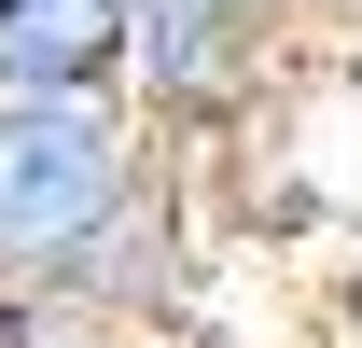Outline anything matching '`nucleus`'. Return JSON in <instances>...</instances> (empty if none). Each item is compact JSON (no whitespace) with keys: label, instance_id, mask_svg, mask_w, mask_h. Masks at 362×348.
Instances as JSON below:
<instances>
[{"label":"nucleus","instance_id":"obj_5","mask_svg":"<svg viewBox=\"0 0 362 348\" xmlns=\"http://www.w3.org/2000/svg\"><path fill=\"white\" fill-rule=\"evenodd\" d=\"M195 14H237V28H265V42H307V0H195Z\"/></svg>","mask_w":362,"mask_h":348},{"label":"nucleus","instance_id":"obj_9","mask_svg":"<svg viewBox=\"0 0 362 348\" xmlns=\"http://www.w3.org/2000/svg\"><path fill=\"white\" fill-rule=\"evenodd\" d=\"M0 14H14V0H0Z\"/></svg>","mask_w":362,"mask_h":348},{"label":"nucleus","instance_id":"obj_7","mask_svg":"<svg viewBox=\"0 0 362 348\" xmlns=\"http://www.w3.org/2000/svg\"><path fill=\"white\" fill-rule=\"evenodd\" d=\"M307 28L320 42H362V0H307Z\"/></svg>","mask_w":362,"mask_h":348},{"label":"nucleus","instance_id":"obj_4","mask_svg":"<svg viewBox=\"0 0 362 348\" xmlns=\"http://www.w3.org/2000/svg\"><path fill=\"white\" fill-rule=\"evenodd\" d=\"M126 28H139V0H14L0 14V112H28V98H126Z\"/></svg>","mask_w":362,"mask_h":348},{"label":"nucleus","instance_id":"obj_2","mask_svg":"<svg viewBox=\"0 0 362 348\" xmlns=\"http://www.w3.org/2000/svg\"><path fill=\"white\" fill-rule=\"evenodd\" d=\"M139 181H153V139H139L126 98H28V112H0V265H14V293L56 279Z\"/></svg>","mask_w":362,"mask_h":348},{"label":"nucleus","instance_id":"obj_1","mask_svg":"<svg viewBox=\"0 0 362 348\" xmlns=\"http://www.w3.org/2000/svg\"><path fill=\"white\" fill-rule=\"evenodd\" d=\"M195 293H209V209H195V168H168V153L56 279H28L56 348H168L195 320Z\"/></svg>","mask_w":362,"mask_h":348},{"label":"nucleus","instance_id":"obj_3","mask_svg":"<svg viewBox=\"0 0 362 348\" xmlns=\"http://www.w3.org/2000/svg\"><path fill=\"white\" fill-rule=\"evenodd\" d=\"M279 70H293V42L195 14V0H139V28H126V112L168 168H209L223 139H251L279 112Z\"/></svg>","mask_w":362,"mask_h":348},{"label":"nucleus","instance_id":"obj_8","mask_svg":"<svg viewBox=\"0 0 362 348\" xmlns=\"http://www.w3.org/2000/svg\"><path fill=\"white\" fill-rule=\"evenodd\" d=\"M0 306H14V265H0Z\"/></svg>","mask_w":362,"mask_h":348},{"label":"nucleus","instance_id":"obj_6","mask_svg":"<svg viewBox=\"0 0 362 348\" xmlns=\"http://www.w3.org/2000/svg\"><path fill=\"white\" fill-rule=\"evenodd\" d=\"M334 335L362 348V237H349V251H334Z\"/></svg>","mask_w":362,"mask_h":348}]
</instances>
